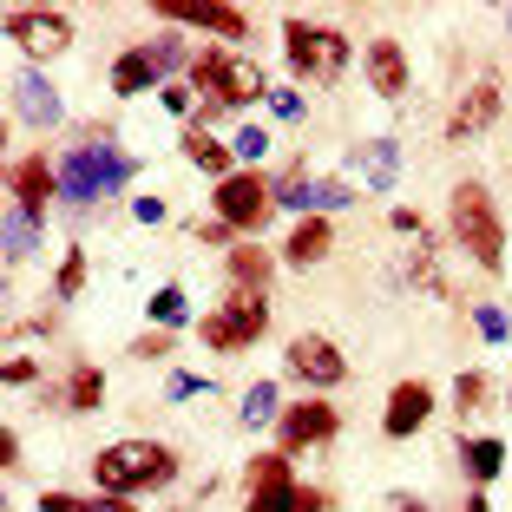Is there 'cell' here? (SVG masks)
Returning <instances> with one entry per match:
<instances>
[{"label":"cell","mask_w":512,"mask_h":512,"mask_svg":"<svg viewBox=\"0 0 512 512\" xmlns=\"http://www.w3.org/2000/svg\"><path fill=\"white\" fill-rule=\"evenodd\" d=\"M447 230H453V243H460L480 270H506V224H499V204L486 197L480 178L453 184V197H447Z\"/></svg>","instance_id":"3957f363"},{"label":"cell","mask_w":512,"mask_h":512,"mask_svg":"<svg viewBox=\"0 0 512 512\" xmlns=\"http://www.w3.org/2000/svg\"><path fill=\"white\" fill-rule=\"evenodd\" d=\"M191 86H204V106L211 112H237V106H256V99H270L263 73L250 60H237L230 46H204L191 60Z\"/></svg>","instance_id":"277c9868"},{"label":"cell","mask_w":512,"mask_h":512,"mask_svg":"<svg viewBox=\"0 0 512 512\" xmlns=\"http://www.w3.org/2000/svg\"><path fill=\"white\" fill-rule=\"evenodd\" d=\"M178 480V453L165 447V440H112V447L92 453V486L99 493H158V486Z\"/></svg>","instance_id":"7a4b0ae2"},{"label":"cell","mask_w":512,"mask_h":512,"mask_svg":"<svg viewBox=\"0 0 512 512\" xmlns=\"http://www.w3.org/2000/svg\"><path fill=\"white\" fill-rule=\"evenodd\" d=\"M270 112L296 125V119H302V92H270Z\"/></svg>","instance_id":"74e56055"},{"label":"cell","mask_w":512,"mask_h":512,"mask_svg":"<svg viewBox=\"0 0 512 512\" xmlns=\"http://www.w3.org/2000/svg\"><path fill=\"white\" fill-rule=\"evenodd\" d=\"M283 362H289V375L309 381V388H342L348 381V355L329 335H296V342L283 348Z\"/></svg>","instance_id":"7c38bea8"},{"label":"cell","mask_w":512,"mask_h":512,"mask_svg":"<svg viewBox=\"0 0 512 512\" xmlns=\"http://www.w3.org/2000/svg\"><path fill=\"white\" fill-rule=\"evenodd\" d=\"M335 250V224L329 217H296L283 237V263L289 270H309V263H322V256Z\"/></svg>","instance_id":"ac0fdd59"},{"label":"cell","mask_w":512,"mask_h":512,"mask_svg":"<svg viewBox=\"0 0 512 512\" xmlns=\"http://www.w3.org/2000/svg\"><path fill=\"white\" fill-rule=\"evenodd\" d=\"M40 512H138L119 493H40Z\"/></svg>","instance_id":"603a6c76"},{"label":"cell","mask_w":512,"mask_h":512,"mask_svg":"<svg viewBox=\"0 0 512 512\" xmlns=\"http://www.w3.org/2000/svg\"><path fill=\"white\" fill-rule=\"evenodd\" d=\"M506 401H512V388H506Z\"/></svg>","instance_id":"bcb514c9"},{"label":"cell","mask_w":512,"mask_h":512,"mask_svg":"<svg viewBox=\"0 0 512 512\" xmlns=\"http://www.w3.org/2000/svg\"><path fill=\"white\" fill-rule=\"evenodd\" d=\"M270 191H276L283 211H309V191H316V184H309V171H302V165H289V171H276V178H270Z\"/></svg>","instance_id":"83f0119b"},{"label":"cell","mask_w":512,"mask_h":512,"mask_svg":"<svg viewBox=\"0 0 512 512\" xmlns=\"http://www.w3.org/2000/svg\"><path fill=\"white\" fill-rule=\"evenodd\" d=\"M86 283H92V263H86V250L73 243V250H66V263H60V276H53V296H60V302H79V289H86Z\"/></svg>","instance_id":"4316f807"},{"label":"cell","mask_w":512,"mask_h":512,"mask_svg":"<svg viewBox=\"0 0 512 512\" xmlns=\"http://www.w3.org/2000/svg\"><path fill=\"white\" fill-rule=\"evenodd\" d=\"M427 414H434V388L427 381H394L388 407H381V427H388V440H407L427 427Z\"/></svg>","instance_id":"9a60e30c"},{"label":"cell","mask_w":512,"mask_h":512,"mask_svg":"<svg viewBox=\"0 0 512 512\" xmlns=\"http://www.w3.org/2000/svg\"><path fill=\"white\" fill-rule=\"evenodd\" d=\"M151 322H158V329H184V322H191V302H184L178 283H165L151 296Z\"/></svg>","instance_id":"f1b7e54d"},{"label":"cell","mask_w":512,"mask_h":512,"mask_svg":"<svg viewBox=\"0 0 512 512\" xmlns=\"http://www.w3.org/2000/svg\"><path fill=\"white\" fill-rule=\"evenodd\" d=\"M14 460H20V434L7 427V434H0V467H14Z\"/></svg>","instance_id":"b9f144b4"},{"label":"cell","mask_w":512,"mask_h":512,"mask_svg":"<svg viewBox=\"0 0 512 512\" xmlns=\"http://www.w3.org/2000/svg\"><path fill=\"white\" fill-rule=\"evenodd\" d=\"M7 191H14V204H20L27 217H40L46 204L60 197V171L46 165V158H33V151H27V158H20V165L7 171Z\"/></svg>","instance_id":"2e32d148"},{"label":"cell","mask_w":512,"mask_h":512,"mask_svg":"<svg viewBox=\"0 0 512 512\" xmlns=\"http://www.w3.org/2000/svg\"><path fill=\"white\" fill-rule=\"evenodd\" d=\"M171 348H178V342H171V329H151V335H138V342H132V355H138V362H165Z\"/></svg>","instance_id":"d6a6232c"},{"label":"cell","mask_w":512,"mask_h":512,"mask_svg":"<svg viewBox=\"0 0 512 512\" xmlns=\"http://www.w3.org/2000/svg\"><path fill=\"white\" fill-rule=\"evenodd\" d=\"M178 151H184V158H191V165L204 171V178H211V184H224L230 171H237V151H230L224 138H211V132H204V125H191V132L178 138Z\"/></svg>","instance_id":"ffe728a7"},{"label":"cell","mask_w":512,"mask_h":512,"mask_svg":"<svg viewBox=\"0 0 512 512\" xmlns=\"http://www.w3.org/2000/svg\"><path fill=\"white\" fill-rule=\"evenodd\" d=\"M499 112H506L499 86H467V92H460V106L447 112V145H467V138H480L486 125H499Z\"/></svg>","instance_id":"5bb4252c"},{"label":"cell","mask_w":512,"mask_h":512,"mask_svg":"<svg viewBox=\"0 0 512 512\" xmlns=\"http://www.w3.org/2000/svg\"><path fill=\"white\" fill-rule=\"evenodd\" d=\"M99 394H106V375H99V368H73V381H66V407L92 414V407H99Z\"/></svg>","instance_id":"f546056e"},{"label":"cell","mask_w":512,"mask_h":512,"mask_svg":"<svg viewBox=\"0 0 512 512\" xmlns=\"http://www.w3.org/2000/svg\"><path fill=\"white\" fill-rule=\"evenodd\" d=\"M493 401V381L480 375V368H467V375L453 381V407H460V414H473V407H486Z\"/></svg>","instance_id":"4dcf8cb0"},{"label":"cell","mask_w":512,"mask_h":512,"mask_svg":"<svg viewBox=\"0 0 512 512\" xmlns=\"http://www.w3.org/2000/svg\"><path fill=\"white\" fill-rule=\"evenodd\" d=\"M467 512H493V506H486V493H473V499H467Z\"/></svg>","instance_id":"ee69618b"},{"label":"cell","mask_w":512,"mask_h":512,"mask_svg":"<svg viewBox=\"0 0 512 512\" xmlns=\"http://www.w3.org/2000/svg\"><path fill=\"white\" fill-rule=\"evenodd\" d=\"M138 178V151H125L112 138V125H92V138H73V151L60 158V197L66 204H99V197L125 191Z\"/></svg>","instance_id":"6da1fadb"},{"label":"cell","mask_w":512,"mask_h":512,"mask_svg":"<svg viewBox=\"0 0 512 512\" xmlns=\"http://www.w3.org/2000/svg\"><path fill=\"white\" fill-rule=\"evenodd\" d=\"M158 20H165V27H197V33H217L224 46L250 33V14H243V7H224V0H158Z\"/></svg>","instance_id":"8fae6325"},{"label":"cell","mask_w":512,"mask_h":512,"mask_svg":"<svg viewBox=\"0 0 512 512\" xmlns=\"http://www.w3.org/2000/svg\"><path fill=\"white\" fill-rule=\"evenodd\" d=\"M342 434V414H335V401H289L283 421H276V453H316L329 447V440Z\"/></svg>","instance_id":"9c48e42d"},{"label":"cell","mask_w":512,"mask_h":512,"mask_svg":"<svg viewBox=\"0 0 512 512\" xmlns=\"http://www.w3.org/2000/svg\"><path fill=\"white\" fill-rule=\"evenodd\" d=\"M473 322H480V335H486V342H506V335H512L506 309H493V302H480V309H473Z\"/></svg>","instance_id":"e575fe53"},{"label":"cell","mask_w":512,"mask_h":512,"mask_svg":"<svg viewBox=\"0 0 512 512\" xmlns=\"http://www.w3.org/2000/svg\"><path fill=\"white\" fill-rule=\"evenodd\" d=\"M40 250V217H27L20 204H7V263H27Z\"/></svg>","instance_id":"d4e9b609"},{"label":"cell","mask_w":512,"mask_h":512,"mask_svg":"<svg viewBox=\"0 0 512 512\" xmlns=\"http://www.w3.org/2000/svg\"><path fill=\"white\" fill-rule=\"evenodd\" d=\"M289 512H329V486H296Z\"/></svg>","instance_id":"8d00e7d4"},{"label":"cell","mask_w":512,"mask_h":512,"mask_svg":"<svg viewBox=\"0 0 512 512\" xmlns=\"http://www.w3.org/2000/svg\"><path fill=\"white\" fill-rule=\"evenodd\" d=\"M158 106H165L171 119H184V112H191V86H184V79L178 86H158Z\"/></svg>","instance_id":"d590c367"},{"label":"cell","mask_w":512,"mask_h":512,"mask_svg":"<svg viewBox=\"0 0 512 512\" xmlns=\"http://www.w3.org/2000/svg\"><path fill=\"white\" fill-rule=\"evenodd\" d=\"M151 86H158V66H151L145 46H132V53L112 60V92H119V99H138V92H151Z\"/></svg>","instance_id":"7402d4cb"},{"label":"cell","mask_w":512,"mask_h":512,"mask_svg":"<svg viewBox=\"0 0 512 512\" xmlns=\"http://www.w3.org/2000/svg\"><path fill=\"white\" fill-rule=\"evenodd\" d=\"M407 86H414V73H407V53L388 40V33H381V40L368 46V92H375V99H401Z\"/></svg>","instance_id":"d6986e66"},{"label":"cell","mask_w":512,"mask_h":512,"mask_svg":"<svg viewBox=\"0 0 512 512\" xmlns=\"http://www.w3.org/2000/svg\"><path fill=\"white\" fill-rule=\"evenodd\" d=\"M224 270L237 296H270V276H276V256L263 243H230L224 250Z\"/></svg>","instance_id":"e0dca14e"},{"label":"cell","mask_w":512,"mask_h":512,"mask_svg":"<svg viewBox=\"0 0 512 512\" xmlns=\"http://www.w3.org/2000/svg\"><path fill=\"white\" fill-rule=\"evenodd\" d=\"M145 53H151V66H158V79H171V86H178V79L191 73V60H197V53H184V33H158Z\"/></svg>","instance_id":"cb8c5ba5"},{"label":"cell","mask_w":512,"mask_h":512,"mask_svg":"<svg viewBox=\"0 0 512 512\" xmlns=\"http://www.w3.org/2000/svg\"><path fill=\"white\" fill-rule=\"evenodd\" d=\"M14 119L27 125V132H53V125L66 119V106H60V92H53V79L40 73V66H27V73H14Z\"/></svg>","instance_id":"4fadbf2b"},{"label":"cell","mask_w":512,"mask_h":512,"mask_svg":"<svg viewBox=\"0 0 512 512\" xmlns=\"http://www.w3.org/2000/svg\"><path fill=\"white\" fill-rule=\"evenodd\" d=\"M230 151H237V158H263V151H270V132H263V125H237Z\"/></svg>","instance_id":"836d02e7"},{"label":"cell","mask_w":512,"mask_h":512,"mask_svg":"<svg viewBox=\"0 0 512 512\" xmlns=\"http://www.w3.org/2000/svg\"><path fill=\"white\" fill-rule=\"evenodd\" d=\"M33 381H40V368H33V362H20V355H14V362H7V388H33Z\"/></svg>","instance_id":"ab89813d"},{"label":"cell","mask_w":512,"mask_h":512,"mask_svg":"<svg viewBox=\"0 0 512 512\" xmlns=\"http://www.w3.org/2000/svg\"><path fill=\"white\" fill-rule=\"evenodd\" d=\"M362 165H368V178H375V191H388V184H394V165H401V158H394L388 138H375V145L362 151Z\"/></svg>","instance_id":"1f68e13d"},{"label":"cell","mask_w":512,"mask_h":512,"mask_svg":"<svg viewBox=\"0 0 512 512\" xmlns=\"http://www.w3.org/2000/svg\"><path fill=\"white\" fill-rule=\"evenodd\" d=\"M132 217L138 224H165V204L158 197H132Z\"/></svg>","instance_id":"60d3db41"},{"label":"cell","mask_w":512,"mask_h":512,"mask_svg":"<svg viewBox=\"0 0 512 512\" xmlns=\"http://www.w3.org/2000/svg\"><path fill=\"white\" fill-rule=\"evenodd\" d=\"M263 329H270V296H237V289H230L224 309L197 322L204 348H217V355H243L250 342H263Z\"/></svg>","instance_id":"8992f818"},{"label":"cell","mask_w":512,"mask_h":512,"mask_svg":"<svg viewBox=\"0 0 512 512\" xmlns=\"http://www.w3.org/2000/svg\"><path fill=\"white\" fill-rule=\"evenodd\" d=\"M283 53H289V73L309 79V86H335L348 66V33L342 27H322V20H283Z\"/></svg>","instance_id":"5b68a950"},{"label":"cell","mask_w":512,"mask_h":512,"mask_svg":"<svg viewBox=\"0 0 512 512\" xmlns=\"http://www.w3.org/2000/svg\"><path fill=\"white\" fill-rule=\"evenodd\" d=\"M283 407H276V381H250L243 388V427H276Z\"/></svg>","instance_id":"484cf974"},{"label":"cell","mask_w":512,"mask_h":512,"mask_svg":"<svg viewBox=\"0 0 512 512\" xmlns=\"http://www.w3.org/2000/svg\"><path fill=\"white\" fill-rule=\"evenodd\" d=\"M296 460L289 453H256L250 467H243V512H289V499H296Z\"/></svg>","instance_id":"30bf717a"},{"label":"cell","mask_w":512,"mask_h":512,"mask_svg":"<svg viewBox=\"0 0 512 512\" xmlns=\"http://www.w3.org/2000/svg\"><path fill=\"white\" fill-rule=\"evenodd\" d=\"M7 40L27 53V66H46L60 53H73V20L53 14V7H14L7 14Z\"/></svg>","instance_id":"52a82bcc"},{"label":"cell","mask_w":512,"mask_h":512,"mask_svg":"<svg viewBox=\"0 0 512 512\" xmlns=\"http://www.w3.org/2000/svg\"><path fill=\"white\" fill-rule=\"evenodd\" d=\"M460 467H467L473 486H493L499 473H506V440H493V434L467 440V447H460Z\"/></svg>","instance_id":"44dd1931"},{"label":"cell","mask_w":512,"mask_h":512,"mask_svg":"<svg viewBox=\"0 0 512 512\" xmlns=\"http://www.w3.org/2000/svg\"><path fill=\"white\" fill-rule=\"evenodd\" d=\"M211 211L224 217L230 230H263L270 211H276V191H270L263 171H230V178L211 191Z\"/></svg>","instance_id":"ba28073f"},{"label":"cell","mask_w":512,"mask_h":512,"mask_svg":"<svg viewBox=\"0 0 512 512\" xmlns=\"http://www.w3.org/2000/svg\"><path fill=\"white\" fill-rule=\"evenodd\" d=\"M394 512H427V506H421L414 493H394Z\"/></svg>","instance_id":"7bdbcfd3"},{"label":"cell","mask_w":512,"mask_h":512,"mask_svg":"<svg viewBox=\"0 0 512 512\" xmlns=\"http://www.w3.org/2000/svg\"><path fill=\"white\" fill-rule=\"evenodd\" d=\"M506 33H512V7H506Z\"/></svg>","instance_id":"f6af8a7d"},{"label":"cell","mask_w":512,"mask_h":512,"mask_svg":"<svg viewBox=\"0 0 512 512\" xmlns=\"http://www.w3.org/2000/svg\"><path fill=\"white\" fill-rule=\"evenodd\" d=\"M204 388H211V381H204V375H184V368H178V375H171V401H184V394H204Z\"/></svg>","instance_id":"f35d334b"}]
</instances>
